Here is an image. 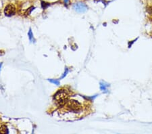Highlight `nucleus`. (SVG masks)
<instances>
[{"mask_svg": "<svg viewBox=\"0 0 152 134\" xmlns=\"http://www.w3.org/2000/svg\"><path fill=\"white\" fill-rule=\"evenodd\" d=\"M68 93L66 89H61L55 94L54 99L59 106H63L67 102Z\"/></svg>", "mask_w": 152, "mask_h": 134, "instance_id": "1", "label": "nucleus"}, {"mask_svg": "<svg viewBox=\"0 0 152 134\" xmlns=\"http://www.w3.org/2000/svg\"><path fill=\"white\" fill-rule=\"evenodd\" d=\"M64 105L66 109L70 112H73V113H77V112L81 111L82 109L81 104L75 100H70L66 102Z\"/></svg>", "mask_w": 152, "mask_h": 134, "instance_id": "2", "label": "nucleus"}, {"mask_svg": "<svg viewBox=\"0 0 152 134\" xmlns=\"http://www.w3.org/2000/svg\"><path fill=\"white\" fill-rule=\"evenodd\" d=\"M4 13L7 16H12L16 13V8L13 4H8L4 10Z\"/></svg>", "mask_w": 152, "mask_h": 134, "instance_id": "3", "label": "nucleus"}, {"mask_svg": "<svg viewBox=\"0 0 152 134\" xmlns=\"http://www.w3.org/2000/svg\"><path fill=\"white\" fill-rule=\"evenodd\" d=\"M73 8H74L77 12H80V13L85 12L87 9V6L82 3H78L75 4L74 6H73Z\"/></svg>", "mask_w": 152, "mask_h": 134, "instance_id": "4", "label": "nucleus"}, {"mask_svg": "<svg viewBox=\"0 0 152 134\" xmlns=\"http://www.w3.org/2000/svg\"><path fill=\"white\" fill-rule=\"evenodd\" d=\"M8 130L6 125H2L0 127V133H8Z\"/></svg>", "mask_w": 152, "mask_h": 134, "instance_id": "5", "label": "nucleus"}, {"mask_svg": "<svg viewBox=\"0 0 152 134\" xmlns=\"http://www.w3.org/2000/svg\"><path fill=\"white\" fill-rule=\"evenodd\" d=\"M28 37H29V39H30V40L31 41H33V33H32L31 29H30V30H29V32H28Z\"/></svg>", "mask_w": 152, "mask_h": 134, "instance_id": "6", "label": "nucleus"}, {"mask_svg": "<svg viewBox=\"0 0 152 134\" xmlns=\"http://www.w3.org/2000/svg\"><path fill=\"white\" fill-rule=\"evenodd\" d=\"M34 9H35V8H34V7H31V8H29V9H28L27 11L26 12V13H25L26 15H29V14H30V13L31 12V11L33 10H34Z\"/></svg>", "mask_w": 152, "mask_h": 134, "instance_id": "7", "label": "nucleus"}, {"mask_svg": "<svg viewBox=\"0 0 152 134\" xmlns=\"http://www.w3.org/2000/svg\"><path fill=\"white\" fill-rule=\"evenodd\" d=\"M49 81L52 83H54V84H56V85H59V84H60V82H59V81H57V80L49 79Z\"/></svg>", "mask_w": 152, "mask_h": 134, "instance_id": "8", "label": "nucleus"}, {"mask_svg": "<svg viewBox=\"0 0 152 134\" xmlns=\"http://www.w3.org/2000/svg\"><path fill=\"white\" fill-rule=\"evenodd\" d=\"M41 3H42V7H43V8L44 9H45V8H46V7L48 6L49 5H50L49 4H48V3H45V2H43V1L41 2Z\"/></svg>", "mask_w": 152, "mask_h": 134, "instance_id": "9", "label": "nucleus"}, {"mask_svg": "<svg viewBox=\"0 0 152 134\" xmlns=\"http://www.w3.org/2000/svg\"><path fill=\"white\" fill-rule=\"evenodd\" d=\"M101 89L102 90H105L106 88H105V85L104 84L101 83Z\"/></svg>", "mask_w": 152, "mask_h": 134, "instance_id": "10", "label": "nucleus"}, {"mask_svg": "<svg viewBox=\"0 0 152 134\" xmlns=\"http://www.w3.org/2000/svg\"><path fill=\"white\" fill-rule=\"evenodd\" d=\"M1 64H0V67H1Z\"/></svg>", "mask_w": 152, "mask_h": 134, "instance_id": "11", "label": "nucleus"}]
</instances>
